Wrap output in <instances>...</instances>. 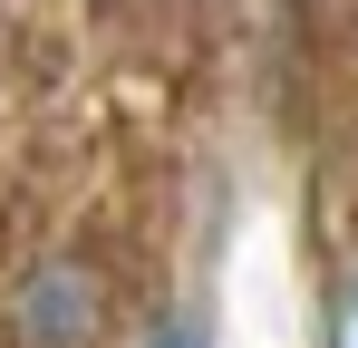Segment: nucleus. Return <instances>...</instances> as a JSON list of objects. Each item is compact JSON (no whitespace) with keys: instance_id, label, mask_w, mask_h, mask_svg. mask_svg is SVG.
<instances>
[{"instance_id":"7ed1b4c3","label":"nucleus","mask_w":358,"mask_h":348,"mask_svg":"<svg viewBox=\"0 0 358 348\" xmlns=\"http://www.w3.org/2000/svg\"><path fill=\"white\" fill-rule=\"evenodd\" d=\"M145 348H213V339H203V319H194V310H165V319L145 329Z\"/></svg>"},{"instance_id":"f257e3e1","label":"nucleus","mask_w":358,"mask_h":348,"mask_svg":"<svg viewBox=\"0 0 358 348\" xmlns=\"http://www.w3.org/2000/svg\"><path fill=\"white\" fill-rule=\"evenodd\" d=\"M10 329H20V348H97V329H107L97 261H78V252L39 261V271L20 281V300H10Z\"/></svg>"},{"instance_id":"f03ea898","label":"nucleus","mask_w":358,"mask_h":348,"mask_svg":"<svg viewBox=\"0 0 358 348\" xmlns=\"http://www.w3.org/2000/svg\"><path fill=\"white\" fill-rule=\"evenodd\" d=\"M320 339H329V348H358V271L329 290V319H320Z\"/></svg>"}]
</instances>
